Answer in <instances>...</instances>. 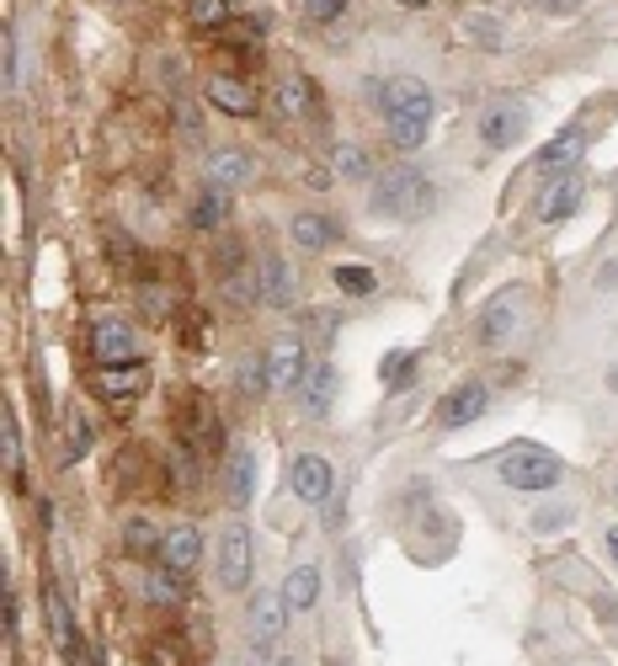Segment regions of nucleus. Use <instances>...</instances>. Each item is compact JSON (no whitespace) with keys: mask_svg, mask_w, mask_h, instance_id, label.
<instances>
[{"mask_svg":"<svg viewBox=\"0 0 618 666\" xmlns=\"http://www.w3.org/2000/svg\"><path fill=\"white\" fill-rule=\"evenodd\" d=\"M373 97H378V107H384V123H389L395 150H422V144H427V133H433V91H427V80L395 75V80H384Z\"/></svg>","mask_w":618,"mask_h":666,"instance_id":"nucleus-1","label":"nucleus"},{"mask_svg":"<svg viewBox=\"0 0 618 666\" xmlns=\"http://www.w3.org/2000/svg\"><path fill=\"white\" fill-rule=\"evenodd\" d=\"M373 208L384 219H411L422 208H433V182L416 171V166H395L373 182Z\"/></svg>","mask_w":618,"mask_h":666,"instance_id":"nucleus-2","label":"nucleus"},{"mask_svg":"<svg viewBox=\"0 0 618 666\" xmlns=\"http://www.w3.org/2000/svg\"><path fill=\"white\" fill-rule=\"evenodd\" d=\"M501 481L512 485V490H550V485H559V475H565V464H559L550 448H533V443H517V448H506L501 453Z\"/></svg>","mask_w":618,"mask_h":666,"instance_id":"nucleus-3","label":"nucleus"},{"mask_svg":"<svg viewBox=\"0 0 618 666\" xmlns=\"http://www.w3.org/2000/svg\"><path fill=\"white\" fill-rule=\"evenodd\" d=\"M288 598L283 592H256L250 598V656L256 662H272V651H278V640L288 635Z\"/></svg>","mask_w":618,"mask_h":666,"instance_id":"nucleus-4","label":"nucleus"},{"mask_svg":"<svg viewBox=\"0 0 618 666\" xmlns=\"http://www.w3.org/2000/svg\"><path fill=\"white\" fill-rule=\"evenodd\" d=\"M219 581L230 592H246L250 587V528L246 523H230L224 539H219Z\"/></svg>","mask_w":618,"mask_h":666,"instance_id":"nucleus-5","label":"nucleus"},{"mask_svg":"<svg viewBox=\"0 0 618 666\" xmlns=\"http://www.w3.org/2000/svg\"><path fill=\"white\" fill-rule=\"evenodd\" d=\"M523 133H528V107H523V102H495V107H486L480 139H486L491 150H512Z\"/></svg>","mask_w":618,"mask_h":666,"instance_id":"nucleus-6","label":"nucleus"},{"mask_svg":"<svg viewBox=\"0 0 618 666\" xmlns=\"http://www.w3.org/2000/svg\"><path fill=\"white\" fill-rule=\"evenodd\" d=\"M581 197H587V182L576 177V171H565V177H550L544 192H539V219L544 225H559V219H570L576 208H581Z\"/></svg>","mask_w":618,"mask_h":666,"instance_id":"nucleus-7","label":"nucleus"},{"mask_svg":"<svg viewBox=\"0 0 618 666\" xmlns=\"http://www.w3.org/2000/svg\"><path fill=\"white\" fill-rule=\"evenodd\" d=\"M91 353H96V363H139V336H133V325L124 320H102L96 331H91Z\"/></svg>","mask_w":618,"mask_h":666,"instance_id":"nucleus-8","label":"nucleus"},{"mask_svg":"<svg viewBox=\"0 0 618 666\" xmlns=\"http://www.w3.org/2000/svg\"><path fill=\"white\" fill-rule=\"evenodd\" d=\"M305 342L299 336H283V342H272V353H267V384L272 389H299L305 384Z\"/></svg>","mask_w":618,"mask_h":666,"instance_id":"nucleus-9","label":"nucleus"},{"mask_svg":"<svg viewBox=\"0 0 618 666\" xmlns=\"http://www.w3.org/2000/svg\"><path fill=\"white\" fill-rule=\"evenodd\" d=\"M144 384H150V368L144 363H107L102 373H96V389H102L113 406L139 400V395H144Z\"/></svg>","mask_w":618,"mask_h":666,"instance_id":"nucleus-10","label":"nucleus"},{"mask_svg":"<svg viewBox=\"0 0 618 666\" xmlns=\"http://www.w3.org/2000/svg\"><path fill=\"white\" fill-rule=\"evenodd\" d=\"M288 481H294V496H305V501H325L331 496V459H320V453H299L294 464H288Z\"/></svg>","mask_w":618,"mask_h":666,"instance_id":"nucleus-11","label":"nucleus"},{"mask_svg":"<svg viewBox=\"0 0 618 666\" xmlns=\"http://www.w3.org/2000/svg\"><path fill=\"white\" fill-rule=\"evenodd\" d=\"M208 102L219 113H230V118H250L256 113V86L241 80V75H214L208 80Z\"/></svg>","mask_w":618,"mask_h":666,"instance_id":"nucleus-12","label":"nucleus"},{"mask_svg":"<svg viewBox=\"0 0 618 666\" xmlns=\"http://www.w3.org/2000/svg\"><path fill=\"white\" fill-rule=\"evenodd\" d=\"M43 613H49V635H54L60 656L64 662H75V656H80V635H75V613H69V603H64L60 587H49V592H43Z\"/></svg>","mask_w":618,"mask_h":666,"instance_id":"nucleus-13","label":"nucleus"},{"mask_svg":"<svg viewBox=\"0 0 618 666\" xmlns=\"http://www.w3.org/2000/svg\"><path fill=\"white\" fill-rule=\"evenodd\" d=\"M250 177H256V161H250L246 150H214V155H208V187L235 192V187H246Z\"/></svg>","mask_w":618,"mask_h":666,"instance_id":"nucleus-14","label":"nucleus"},{"mask_svg":"<svg viewBox=\"0 0 618 666\" xmlns=\"http://www.w3.org/2000/svg\"><path fill=\"white\" fill-rule=\"evenodd\" d=\"M197 554H203V534H197L192 523L171 528V534L160 539V565H166V571H177V576H186V571L197 565Z\"/></svg>","mask_w":618,"mask_h":666,"instance_id":"nucleus-15","label":"nucleus"},{"mask_svg":"<svg viewBox=\"0 0 618 666\" xmlns=\"http://www.w3.org/2000/svg\"><path fill=\"white\" fill-rule=\"evenodd\" d=\"M587 150V128H565V133H555L550 144H544V155H539V171H544V182L550 177H565L570 166H576V155Z\"/></svg>","mask_w":618,"mask_h":666,"instance_id":"nucleus-16","label":"nucleus"},{"mask_svg":"<svg viewBox=\"0 0 618 666\" xmlns=\"http://www.w3.org/2000/svg\"><path fill=\"white\" fill-rule=\"evenodd\" d=\"M486 384H464V389H453L448 400H442V426H469L486 417Z\"/></svg>","mask_w":618,"mask_h":666,"instance_id":"nucleus-17","label":"nucleus"},{"mask_svg":"<svg viewBox=\"0 0 618 666\" xmlns=\"http://www.w3.org/2000/svg\"><path fill=\"white\" fill-rule=\"evenodd\" d=\"M256 283H261V304H272V309H288L294 304V272H288L283 256H267L261 272H256Z\"/></svg>","mask_w":618,"mask_h":666,"instance_id":"nucleus-18","label":"nucleus"},{"mask_svg":"<svg viewBox=\"0 0 618 666\" xmlns=\"http://www.w3.org/2000/svg\"><path fill=\"white\" fill-rule=\"evenodd\" d=\"M309 102H314V97H309V80H305V75H288V80H278V91H272V107H278V113H283L288 123L305 118Z\"/></svg>","mask_w":618,"mask_h":666,"instance_id":"nucleus-19","label":"nucleus"},{"mask_svg":"<svg viewBox=\"0 0 618 666\" xmlns=\"http://www.w3.org/2000/svg\"><path fill=\"white\" fill-rule=\"evenodd\" d=\"M299 389H305V406L314 411V417H320V411H331V395H336V368L314 363L305 373V384H299Z\"/></svg>","mask_w":618,"mask_h":666,"instance_id":"nucleus-20","label":"nucleus"},{"mask_svg":"<svg viewBox=\"0 0 618 666\" xmlns=\"http://www.w3.org/2000/svg\"><path fill=\"white\" fill-rule=\"evenodd\" d=\"M283 598H288V607H294V613H309V607L320 603V571H314V565H299V571L288 576Z\"/></svg>","mask_w":618,"mask_h":666,"instance_id":"nucleus-21","label":"nucleus"},{"mask_svg":"<svg viewBox=\"0 0 618 666\" xmlns=\"http://www.w3.org/2000/svg\"><path fill=\"white\" fill-rule=\"evenodd\" d=\"M512 331H517V304H512V299H506V304L495 299L491 309L480 315V336H486V342H506Z\"/></svg>","mask_w":618,"mask_h":666,"instance_id":"nucleus-22","label":"nucleus"},{"mask_svg":"<svg viewBox=\"0 0 618 666\" xmlns=\"http://www.w3.org/2000/svg\"><path fill=\"white\" fill-rule=\"evenodd\" d=\"M331 166H336V177H347V182H363V177H369V155H363L358 144H336V150H331Z\"/></svg>","mask_w":618,"mask_h":666,"instance_id":"nucleus-23","label":"nucleus"},{"mask_svg":"<svg viewBox=\"0 0 618 666\" xmlns=\"http://www.w3.org/2000/svg\"><path fill=\"white\" fill-rule=\"evenodd\" d=\"M294 241L305 245V251L331 245V219H320V214H299V219H294Z\"/></svg>","mask_w":618,"mask_h":666,"instance_id":"nucleus-24","label":"nucleus"},{"mask_svg":"<svg viewBox=\"0 0 618 666\" xmlns=\"http://www.w3.org/2000/svg\"><path fill=\"white\" fill-rule=\"evenodd\" d=\"M224 208H230V203H224V192H219V187H208V192L197 197V208H192V225H197V230H214V225L224 219Z\"/></svg>","mask_w":618,"mask_h":666,"instance_id":"nucleus-25","label":"nucleus"},{"mask_svg":"<svg viewBox=\"0 0 618 666\" xmlns=\"http://www.w3.org/2000/svg\"><path fill=\"white\" fill-rule=\"evenodd\" d=\"M411 373H416V353H389V363H384V384H389L395 395L411 384Z\"/></svg>","mask_w":618,"mask_h":666,"instance_id":"nucleus-26","label":"nucleus"},{"mask_svg":"<svg viewBox=\"0 0 618 666\" xmlns=\"http://www.w3.org/2000/svg\"><path fill=\"white\" fill-rule=\"evenodd\" d=\"M0 459H5V475L16 481V470H22V437H16L11 411H5V426H0Z\"/></svg>","mask_w":618,"mask_h":666,"instance_id":"nucleus-27","label":"nucleus"},{"mask_svg":"<svg viewBox=\"0 0 618 666\" xmlns=\"http://www.w3.org/2000/svg\"><path fill=\"white\" fill-rule=\"evenodd\" d=\"M177 598H182V576L160 565V571L150 576V603H177Z\"/></svg>","mask_w":618,"mask_h":666,"instance_id":"nucleus-28","label":"nucleus"},{"mask_svg":"<svg viewBox=\"0 0 618 666\" xmlns=\"http://www.w3.org/2000/svg\"><path fill=\"white\" fill-rule=\"evenodd\" d=\"M336 289L342 294H373V272L369 267H336Z\"/></svg>","mask_w":618,"mask_h":666,"instance_id":"nucleus-29","label":"nucleus"},{"mask_svg":"<svg viewBox=\"0 0 618 666\" xmlns=\"http://www.w3.org/2000/svg\"><path fill=\"white\" fill-rule=\"evenodd\" d=\"M224 5H230V0H186V16H192L197 27H219V22H224Z\"/></svg>","mask_w":618,"mask_h":666,"instance_id":"nucleus-30","label":"nucleus"},{"mask_svg":"<svg viewBox=\"0 0 618 666\" xmlns=\"http://www.w3.org/2000/svg\"><path fill=\"white\" fill-rule=\"evenodd\" d=\"M305 16L309 22H320V27H331V22L347 16V0H305Z\"/></svg>","mask_w":618,"mask_h":666,"instance_id":"nucleus-31","label":"nucleus"},{"mask_svg":"<svg viewBox=\"0 0 618 666\" xmlns=\"http://www.w3.org/2000/svg\"><path fill=\"white\" fill-rule=\"evenodd\" d=\"M124 539H128V549H133V554H144V549H160V534H155L150 523H139V517H133V523L124 528Z\"/></svg>","mask_w":618,"mask_h":666,"instance_id":"nucleus-32","label":"nucleus"},{"mask_svg":"<svg viewBox=\"0 0 618 666\" xmlns=\"http://www.w3.org/2000/svg\"><path fill=\"white\" fill-rule=\"evenodd\" d=\"M250 485H256V459H250V453H241V459H235V475H230V490L246 501Z\"/></svg>","mask_w":618,"mask_h":666,"instance_id":"nucleus-33","label":"nucleus"},{"mask_svg":"<svg viewBox=\"0 0 618 666\" xmlns=\"http://www.w3.org/2000/svg\"><path fill=\"white\" fill-rule=\"evenodd\" d=\"M91 448V426H86V417H75V426H69V459H80Z\"/></svg>","mask_w":618,"mask_h":666,"instance_id":"nucleus-34","label":"nucleus"},{"mask_svg":"<svg viewBox=\"0 0 618 666\" xmlns=\"http://www.w3.org/2000/svg\"><path fill=\"white\" fill-rule=\"evenodd\" d=\"M16 75H22L16 69V38H5V86H16Z\"/></svg>","mask_w":618,"mask_h":666,"instance_id":"nucleus-35","label":"nucleus"},{"mask_svg":"<svg viewBox=\"0 0 618 666\" xmlns=\"http://www.w3.org/2000/svg\"><path fill=\"white\" fill-rule=\"evenodd\" d=\"M544 11H555V16H576L581 11V0H539Z\"/></svg>","mask_w":618,"mask_h":666,"instance_id":"nucleus-36","label":"nucleus"},{"mask_svg":"<svg viewBox=\"0 0 618 666\" xmlns=\"http://www.w3.org/2000/svg\"><path fill=\"white\" fill-rule=\"evenodd\" d=\"M597 283H603V289H618V256L603 267V272H597Z\"/></svg>","mask_w":618,"mask_h":666,"instance_id":"nucleus-37","label":"nucleus"},{"mask_svg":"<svg viewBox=\"0 0 618 666\" xmlns=\"http://www.w3.org/2000/svg\"><path fill=\"white\" fill-rule=\"evenodd\" d=\"M608 554H614V565H618V523L608 528Z\"/></svg>","mask_w":618,"mask_h":666,"instance_id":"nucleus-38","label":"nucleus"},{"mask_svg":"<svg viewBox=\"0 0 618 666\" xmlns=\"http://www.w3.org/2000/svg\"><path fill=\"white\" fill-rule=\"evenodd\" d=\"M400 5H416V11H422V5H427V0H400Z\"/></svg>","mask_w":618,"mask_h":666,"instance_id":"nucleus-39","label":"nucleus"},{"mask_svg":"<svg viewBox=\"0 0 618 666\" xmlns=\"http://www.w3.org/2000/svg\"><path fill=\"white\" fill-rule=\"evenodd\" d=\"M325 666H347V662H325Z\"/></svg>","mask_w":618,"mask_h":666,"instance_id":"nucleus-40","label":"nucleus"},{"mask_svg":"<svg viewBox=\"0 0 618 666\" xmlns=\"http://www.w3.org/2000/svg\"><path fill=\"white\" fill-rule=\"evenodd\" d=\"M91 666H107V662H91Z\"/></svg>","mask_w":618,"mask_h":666,"instance_id":"nucleus-41","label":"nucleus"}]
</instances>
